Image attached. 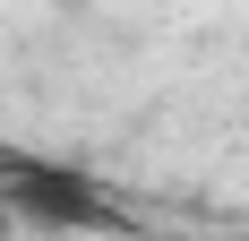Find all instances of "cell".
Segmentation results:
<instances>
[]
</instances>
